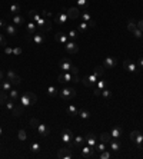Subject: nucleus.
<instances>
[{"mask_svg":"<svg viewBox=\"0 0 143 159\" xmlns=\"http://www.w3.org/2000/svg\"><path fill=\"white\" fill-rule=\"evenodd\" d=\"M22 53H23V49L22 48H15L13 49V55L19 56V55H22Z\"/></svg>","mask_w":143,"mask_h":159,"instance_id":"obj_48","label":"nucleus"},{"mask_svg":"<svg viewBox=\"0 0 143 159\" xmlns=\"http://www.w3.org/2000/svg\"><path fill=\"white\" fill-rule=\"evenodd\" d=\"M32 40L37 46H40L45 43V36H43V33H34V34H32Z\"/></svg>","mask_w":143,"mask_h":159,"instance_id":"obj_17","label":"nucleus"},{"mask_svg":"<svg viewBox=\"0 0 143 159\" xmlns=\"http://www.w3.org/2000/svg\"><path fill=\"white\" fill-rule=\"evenodd\" d=\"M66 113L69 115V116H77L79 115V111H77V108L76 106H73V105H69L67 108H66Z\"/></svg>","mask_w":143,"mask_h":159,"instance_id":"obj_20","label":"nucleus"},{"mask_svg":"<svg viewBox=\"0 0 143 159\" xmlns=\"http://www.w3.org/2000/svg\"><path fill=\"white\" fill-rule=\"evenodd\" d=\"M60 138H62V141H63L64 143H67V145H72V141H73V132H72L70 129H64L63 132H62V135H60Z\"/></svg>","mask_w":143,"mask_h":159,"instance_id":"obj_7","label":"nucleus"},{"mask_svg":"<svg viewBox=\"0 0 143 159\" xmlns=\"http://www.w3.org/2000/svg\"><path fill=\"white\" fill-rule=\"evenodd\" d=\"M102 96H103L104 99H109V97L112 96V92L109 90V89H106V88H104L103 90H102Z\"/></svg>","mask_w":143,"mask_h":159,"instance_id":"obj_42","label":"nucleus"},{"mask_svg":"<svg viewBox=\"0 0 143 159\" xmlns=\"http://www.w3.org/2000/svg\"><path fill=\"white\" fill-rule=\"evenodd\" d=\"M100 158H102V159H109V158H110V153H109L107 151L100 152Z\"/></svg>","mask_w":143,"mask_h":159,"instance_id":"obj_47","label":"nucleus"},{"mask_svg":"<svg viewBox=\"0 0 143 159\" xmlns=\"http://www.w3.org/2000/svg\"><path fill=\"white\" fill-rule=\"evenodd\" d=\"M133 142H135V145H136V148H137V149H140V148H142V145H143V135L139 132V130H137V133H136Z\"/></svg>","mask_w":143,"mask_h":159,"instance_id":"obj_19","label":"nucleus"},{"mask_svg":"<svg viewBox=\"0 0 143 159\" xmlns=\"http://www.w3.org/2000/svg\"><path fill=\"white\" fill-rule=\"evenodd\" d=\"M47 95L49 96H57L59 95V89L55 86H49L47 88Z\"/></svg>","mask_w":143,"mask_h":159,"instance_id":"obj_31","label":"nucleus"},{"mask_svg":"<svg viewBox=\"0 0 143 159\" xmlns=\"http://www.w3.org/2000/svg\"><path fill=\"white\" fill-rule=\"evenodd\" d=\"M0 45H1V46H4V48H6V45H7V42H6V39L3 37V34H1V33H0Z\"/></svg>","mask_w":143,"mask_h":159,"instance_id":"obj_49","label":"nucleus"},{"mask_svg":"<svg viewBox=\"0 0 143 159\" xmlns=\"http://www.w3.org/2000/svg\"><path fill=\"white\" fill-rule=\"evenodd\" d=\"M137 29H140L143 32V20H140V22H137Z\"/></svg>","mask_w":143,"mask_h":159,"instance_id":"obj_54","label":"nucleus"},{"mask_svg":"<svg viewBox=\"0 0 143 159\" xmlns=\"http://www.w3.org/2000/svg\"><path fill=\"white\" fill-rule=\"evenodd\" d=\"M85 141H86V143H88L89 146H92L93 149H95L96 143H97V141H96V136L93 135V133H88V136L85 138Z\"/></svg>","mask_w":143,"mask_h":159,"instance_id":"obj_18","label":"nucleus"},{"mask_svg":"<svg viewBox=\"0 0 143 159\" xmlns=\"http://www.w3.org/2000/svg\"><path fill=\"white\" fill-rule=\"evenodd\" d=\"M93 73H96L99 78H102V76H103V73H104V67L103 66H96L95 70H93Z\"/></svg>","mask_w":143,"mask_h":159,"instance_id":"obj_33","label":"nucleus"},{"mask_svg":"<svg viewBox=\"0 0 143 159\" xmlns=\"http://www.w3.org/2000/svg\"><path fill=\"white\" fill-rule=\"evenodd\" d=\"M12 113H13V116H20V115H22V113H23V108H22V106H15V108H13V111H12Z\"/></svg>","mask_w":143,"mask_h":159,"instance_id":"obj_32","label":"nucleus"},{"mask_svg":"<svg viewBox=\"0 0 143 159\" xmlns=\"http://www.w3.org/2000/svg\"><path fill=\"white\" fill-rule=\"evenodd\" d=\"M89 29V24L86 23V22H82V23H79V26H77V30H79L80 33H86Z\"/></svg>","mask_w":143,"mask_h":159,"instance_id":"obj_29","label":"nucleus"},{"mask_svg":"<svg viewBox=\"0 0 143 159\" xmlns=\"http://www.w3.org/2000/svg\"><path fill=\"white\" fill-rule=\"evenodd\" d=\"M122 133H123V129H122V126H115L110 130L112 139H119L120 136H122Z\"/></svg>","mask_w":143,"mask_h":159,"instance_id":"obj_16","label":"nucleus"},{"mask_svg":"<svg viewBox=\"0 0 143 159\" xmlns=\"http://www.w3.org/2000/svg\"><path fill=\"white\" fill-rule=\"evenodd\" d=\"M20 10H22V7H20L19 4H16V3L10 6V12H12V13H15V15H17V13H19Z\"/></svg>","mask_w":143,"mask_h":159,"instance_id":"obj_38","label":"nucleus"},{"mask_svg":"<svg viewBox=\"0 0 143 159\" xmlns=\"http://www.w3.org/2000/svg\"><path fill=\"white\" fill-rule=\"evenodd\" d=\"M1 27H6V22H4L3 19H0V29H1Z\"/></svg>","mask_w":143,"mask_h":159,"instance_id":"obj_55","label":"nucleus"},{"mask_svg":"<svg viewBox=\"0 0 143 159\" xmlns=\"http://www.w3.org/2000/svg\"><path fill=\"white\" fill-rule=\"evenodd\" d=\"M67 34H64L63 32H57L55 34V40L57 42V43H62V45H66L67 43Z\"/></svg>","mask_w":143,"mask_h":159,"instance_id":"obj_15","label":"nucleus"},{"mask_svg":"<svg viewBox=\"0 0 143 159\" xmlns=\"http://www.w3.org/2000/svg\"><path fill=\"white\" fill-rule=\"evenodd\" d=\"M6 33L7 34H10V36H15V34H17V30L16 27H15V24H6Z\"/></svg>","mask_w":143,"mask_h":159,"instance_id":"obj_25","label":"nucleus"},{"mask_svg":"<svg viewBox=\"0 0 143 159\" xmlns=\"http://www.w3.org/2000/svg\"><path fill=\"white\" fill-rule=\"evenodd\" d=\"M26 29H27V33H29L30 36L34 34V33H37V26H36V23H33V22L26 24Z\"/></svg>","mask_w":143,"mask_h":159,"instance_id":"obj_23","label":"nucleus"},{"mask_svg":"<svg viewBox=\"0 0 143 159\" xmlns=\"http://www.w3.org/2000/svg\"><path fill=\"white\" fill-rule=\"evenodd\" d=\"M137 66H139V67H143V57H139V60H137Z\"/></svg>","mask_w":143,"mask_h":159,"instance_id":"obj_52","label":"nucleus"},{"mask_svg":"<svg viewBox=\"0 0 143 159\" xmlns=\"http://www.w3.org/2000/svg\"><path fill=\"white\" fill-rule=\"evenodd\" d=\"M83 142H85V138H83V136H74V138H73V146H74V148H82V146H83Z\"/></svg>","mask_w":143,"mask_h":159,"instance_id":"obj_22","label":"nucleus"},{"mask_svg":"<svg viewBox=\"0 0 143 159\" xmlns=\"http://www.w3.org/2000/svg\"><path fill=\"white\" fill-rule=\"evenodd\" d=\"M39 123H40V122L37 119H32V120H30V125H32L33 127H37V126H39Z\"/></svg>","mask_w":143,"mask_h":159,"instance_id":"obj_50","label":"nucleus"},{"mask_svg":"<svg viewBox=\"0 0 143 159\" xmlns=\"http://www.w3.org/2000/svg\"><path fill=\"white\" fill-rule=\"evenodd\" d=\"M17 138H19L20 141H26V139H27V133H26V130H24V129H20V130L17 132Z\"/></svg>","mask_w":143,"mask_h":159,"instance_id":"obj_34","label":"nucleus"},{"mask_svg":"<svg viewBox=\"0 0 143 159\" xmlns=\"http://www.w3.org/2000/svg\"><path fill=\"white\" fill-rule=\"evenodd\" d=\"M15 106H16V105H15V99H7V100H6V108H7L9 111H13Z\"/></svg>","mask_w":143,"mask_h":159,"instance_id":"obj_37","label":"nucleus"},{"mask_svg":"<svg viewBox=\"0 0 143 159\" xmlns=\"http://www.w3.org/2000/svg\"><path fill=\"white\" fill-rule=\"evenodd\" d=\"M135 29H137V22H136L135 19H129V22H127V30L133 32Z\"/></svg>","mask_w":143,"mask_h":159,"instance_id":"obj_26","label":"nucleus"},{"mask_svg":"<svg viewBox=\"0 0 143 159\" xmlns=\"http://www.w3.org/2000/svg\"><path fill=\"white\" fill-rule=\"evenodd\" d=\"M0 135H1V129H0Z\"/></svg>","mask_w":143,"mask_h":159,"instance_id":"obj_58","label":"nucleus"},{"mask_svg":"<svg viewBox=\"0 0 143 159\" xmlns=\"http://www.w3.org/2000/svg\"><path fill=\"white\" fill-rule=\"evenodd\" d=\"M30 151L32 152H39L40 151V145L37 142H33L32 145H30Z\"/></svg>","mask_w":143,"mask_h":159,"instance_id":"obj_41","label":"nucleus"},{"mask_svg":"<svg viewBox=\"0 0 143 159\" xmlns=\"http://www.w3.org/2000/svg\"><path fill=\"white\" fill-rule=\"evenodd\" d=\"M132 33L135 34V37H136V39H140V37L143 36V32L140 30V29H135V30H133Z\"/></svg>","mask_w":143,"mask_h":159,"instance_id":"obj_43","label":"nucleus"},{"mask_svg":"<svg viewBox=\"0 0 143 159\" xmlns=\"http://www.w3.org/2000/svg\"><path fill=\"white\" fill-rule=\"evenodd\" d=\"M72 82H74V83H79L80 79L77 78V76H76V75H74V76H73V80H72Z\"/></svg>","mask_w":143,"mask_h":159,"instance_id":"obj_56","label":"nucleus"},{"mask_svg":"<svg viewBox=\"0 0 143 159\" xmlns=\"http://www.w3.org/2000/svg\"><path fill=\"white\" fill-rule=\"evenodd\" d=\"M66 10H67V7H63V9H62V12H60V13H57V15L55 16V22H56V23L66 24V22L69 20V16H67Z\"/></svg>","mask_w":143,"mask_h":159,"instance_id":"obj_5","label":"nucleus"},{"mask_svg":"<svg viewBox=\"0 0 143 159\" xmlns=\"http://www.w3.org/2000/svg\"><path fill=\"white\" fill-rule=\"evenodd\" d=\"M67 36H69L72 40H74L77 36H79V32H77V30H74V29H70V32H69V34H67Z\"/></svg>","mask_w":143,"mask_h":159,"instance_id":"obj_40","label":"nucleus"},{"mask_svg":"<svg viewBox=\"0 0 143 159\" xmlns=\"http://www.w3.org/2000/svg\"><path fill=\"white\" fill-rule=\"evenodd\" d=\"M0 88H1L3 92H10V90H12V82H10V80H1Z\"/></svg>","mask_w":143,"mask_h":159,"instance_id":"obj_21","label":"nucleus"},{"mask_svg":"<svg viewBox=\"0 0 143 159\" xmlns=\"http://www.w3.org/2000/svg\"><path fill=\"white\" fill-rule=\"evenodd\" d=\"M59 67H60V69H62L63 72H69V73H73V75H77V73H79V69H77V66L72 64V62H69L67 59L62 60V62L59 63Z\"/></svg>","mask_w":143,"mask_h":159,"instance_id":"obj_2","label":"nucleus"},{"mask_svg":"<svg viewBox=\"0 0 143 159\" xmlns=\"http://www.w3.org/2000/svg\"><path fill=\"white\" fill-rule=\"evenodd\" d=\"M37 102V96L34 95L33 92H26L20 96V103L22 106H32Z\"/></svg>","mask_w":143,"mask_h":159,"instance_id":"obj_1","label":"nucleus"},{"mask_svg":"<svg viewBox=\"0 0 143 159\" xmlns=\"http://www.w3.org/2000/svg\"><path fill=\"white\" fill-rule=\"evenodd\" d=\"M13 23L16 24V26H22V24L26 23V19L23 16H19V15H15L13 16Z\"/></svg>","mask_w":143,"mask_h":159,"instance_id":"obj_24","label":"nucleus"},{"mask_svg":"<svg viewBox=\"0 0 143 159\" xmlns=\"http://www.w3.org/2000/svg\"><path fill=\"white\" fill-rule=\"evenodd\" d=\"M79 116L82 118V119H89L90 118V112L89 111H79Z\"/></svg>","mask_w":143,"mask_h":159,"instance_id":"obj_36","label":"nucleus"},{"mask_svg":"<svg viewBox=\"0 0 143 159\" xmlns=\"http://www.w3.org/2000/svg\"><path fill=\"white\" fill-rule=\"evenodd\" d=\"M40 15H42V17H46V19H50V17H52V13H50L49 10H42Z\"/></svg>","mask_w":143,"mask_h":159,"instance_id":"obj_46","label":"nucleus"},{"mask_svg":"<svg viewBox=\"0 0 143 159\" xmlns=\"http://www.w3.org/2000/svg\"><path fill=\"white\" fill-rule=\"evenodd\" d=\"M116 64H117L116 59H115V57H112V56H109V57H106V59H104L103 67H104V69H113Z\"/></svg>","mask_w":143,"mask_h":159,"instance_id":"obj_10","label":"nucleus"},{"mask_svg":"<svg viewBox=\"0 0 143 159\" xmlns=\"http://www.w3.org/2000/svg\"><path fill=\"white\" fill-rule=\"evenodd\" d=\"M77 50H79V46H77V43H74L73 40L66 43V52H67V53H77Z\"/></svg>","mask_w":143,"mask_h":159,"instance_id":"obj_13","label":"nucleus"},{"mask_svg":"<svg viewBox=\"0 0 143 159\" xmlns=\"http://www.w3.org/2000/svg\"><path fill=\"white\" fill-rule=\"evenodd\" d=\"M76 3H77L79 7H83V9H88V6H89L88 0H76Z\"/></svg>","mask_w":143,"mask_h":159,"instance_id":"obj_39","label":"nucleus"},{"mask_svg":"<svg viewBox=\"0 0 143 159\" xmlns=\"http://www.w3.org/2000/svg\"><path fill=\"white\" fill-rule=\"evenodd\" d=\"M6 78H7V80H10L12 83H15V85H19V83L22 82L20 76H19V75H16L13 70H9L7 73H6Z\"/></svg>","mask_w":143,"mask_h":159,"instance_id":"obj_9","label":"nucleus"},{"mask_svg":"<svg viewBox=\"0 0 143 159\" xmlns=\"http://www.w3.org/2000/svg\"><path fill=\"white\" fill-rule=\"evenodd\" d=\"M100 142H103V143H109L112 141V136L110 133H107V132H103V133H100Z\"/></svg>","mask_w":143,"mask_h":159,"instance_id":"obj_27","label":"nucleus"},{"mask_svg":"<svg viewBox=\"0 0 143 159\" xmlns=\"http://www.w3.org/2000/svg\"><path fill=\"white\" fill-rule=\"evenodd\" d=\"M57 156L60 159H72L73 158V153H72L70 148H60L57 151Z\"/></svg>","mask_w":143,"mask_h":159,"instance_id":"obj_6","label":"nucleus"},{"mask_svg":"<svg viewBox=\"0 0 143 159\" xmlns=\"http://www.w3.org/2000/svg\"><path fill=\"white\" fill-rule=\"evenodd\" d=\"M123 67H125L127 72H132V73H137V72L140 70V67H139L133 60H130V59H126V60L123 62Z\"/></svg>","mask_w":143,"mask_h":159,"instance_id":"obj_4","label":"nucleus"},{"mask_svg":"<svg viewBox=\"0 0 143 159\" xmlns=\"http://www.w3.org/2000/svg\"><path fill=\"white\" fill-rule=\"evenodd\" d=\"M9 97H7V95H6V92H0V105L1 103H6V100H7Z\"/></svg>","mask_w":143,"mask_h":159,"instance_id":"obj_44","label":"nucleus"},{"mask_svg":"<svg viewBox=\"0 0 143 159\" xmlns=\"http://www.w3.org/2000/svg\"><path fill=\"white\" fill-rule=\"evenodd\" d=\"M110 148H112V151H115V152H117L120 149V143L117 142V139H112L110 142Z\"/></svg>","mask_w":143,"mask_h":159,"instance_id":"obj_28","label":"nucleus"},{"mask_svg":"<svg viewBox=\"0 0 143 159\" xmlns=\"http://www.w3.org/2000/svg\"><path fill=\"white\" fill-rule=\"evenodd\" d=\"M59 96H60L62 99H64V100H69V99L76 96V90L73 88H64V89H62V90H59Z\"/></svg>","mask_w":143,"mask_h":159,"instance_id":"obj_3","label":"nucleus"},{"mask_svg":"<svg viewBox=\"0 0 143 159\" xmlns=\"http://www.w3.org/2000/svg\"><path fill=\"white\" fill-rule=\"evenodd\" d=\"M4 53H6V55H13V49L6 46V48H4Z\"/></svg>","mask_w":143,"mask_h":159,"instance_id":"obj_51","label":"nucleus"},{"mask_svg":"<svg viewBox=\"0 0 143 159\" xmlns=\"http://www.w3.org/2000/svg\"><path fill=\"white\" fill-rule=\"evenodd\" d=\"M37 132H39V135L42 136V138H46V136H49V133H50V129H49V126H46V125L39 123V126H37Z\"/></svg>","mask_w":143,"mask_h":159,"instance_id":"obj_14","label":"nucleus"},{"mask_svg":"<svg viewBox=\"0 0 143 159\" xmlns=\"http://www.w3.org/2000/svg\"><path fill=\"white\" fill-rule=\"evenodd\" d=\"M82 156L83 158H95V149L92 148V146H82Z\"/></svg>","mask_w":143,"mask_h":159,"instance_id":"obj_8","label":"nucleus"},{"mask_svg":"<svg viewBox=\"0 0 143 159\" xmlns=\"http://www.w3.org/2000/svg\"><path fill=\"white\" fill-rule=\"evenodd\" d=\"M95 151H97V152H103V151H106V143H103V142L96 143Z\"/></svg>","mask_w":143,"mask_h":159,"instance_id":"obj_35","label":"nucleus"},{"mask_svg":"<svg viewBox=\"0 0 143 159\" xmlns=\"http://www.w3.org/2000/svg\"><path fill=\"white\" fill-rule=\"evenodd\" d=\"M17 97H19V92L15 90V89H12V90H10V99H15V100H16Z\"/></svg>","mask_w":143,"mask_h":159,"instance_id":"obj_45","label":"nucleus"},{"mask_svg":"<svg viewBox=\"0 0 143 159\" xmlns=\"http://www.w3.org/2000/svg\"><path fill=\"white\" fill-rule=\"evenodd\" d=\"M66 13H67L69 19H77V17L80 16L79 7H69L67 10H66Z\"/></svg>","mask_w":143,"mask_h":159,"instance_id":"obj_12","label":"nucleus"},{"mask_svg":"<svg viewBox=\"0 0 143 159\" xmlns=\"http://www.w3.org/2000/svg\"><path fill=\"white\" fill-rule=\"evenodd\" d=\"M3 78H4V73H3V70H0V82L3 80Z\"/></svg>","mask_w":143,"mask_h":159,"instance_id":"obj_57","label":"nucleus"},{"mask_svg":"<svg viewBox=\"0 0 143 159\" xmlns=\"http://www.w3.org/2000/svg\"><path fill=\"white\" fill-rule=\"evenodd\" d=\"M80 17H82V20H83V22H86V23L92 20V15L89 13L88 10H86V12H83V13H80Z\"/></svg>","mask_w":143,"mask_h":159,"instance_id":"obj_30","label":"nucleus"},{"mask_svg":"<svg viewBox=\"0 0 143 159\" xmlns=\"http://www.w3.org/2000/svg\"><path fill=\"white\" fill-rule=\"evenodd\" d=\"M72 80H73V76H72V73H69V72L60 73V75L57 76V82H60V83H66V82H72Z\"/></svg>","mask_w":143,"mask_h":159,"instance_id":"obj_11","label":"nucleus"},{"mask_svg":"<svg viewBox=\"0 0 143 159\" xmlns=\"http://www.w3.org/2000/svg\"><path fill=\"white\" fill-rule=\"evenodd\" d=\"M89 24V27H96V22L95 20H90V22H88Z\"/></svg>","mask_w":143,"mask_h":159,"instance_id":"obj_53","label":"nucleus"}]
</instances>
